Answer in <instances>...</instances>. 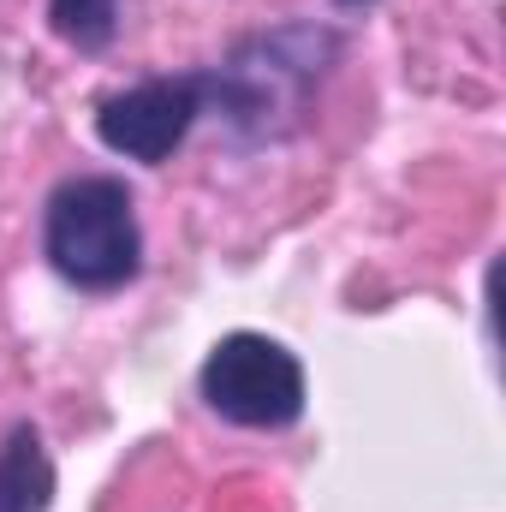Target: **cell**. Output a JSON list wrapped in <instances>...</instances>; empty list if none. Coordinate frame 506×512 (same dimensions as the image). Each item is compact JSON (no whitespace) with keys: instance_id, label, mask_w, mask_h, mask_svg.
I'll use <instances>...</instances> for the list:
<instances>
[{"instance_id":"obj_4","label":"cell","mask_w":506,"mask_h":512,"mask_svg":"<svg viewBox=\"0 0 506 512\" xmlns=\"http://www.w3.org/2000/svg\"><path fill=\"white\" fill-rule=\"evenodd\" d=\"M209 114V78L203 72H179V78H143L131 90H114L96 108V137L143 167L173 161V149L191 137V126Z\"/></svg>"},{"instance_id":"obj_3","label":"cell","mask_w":506,"mask_h":512,"mask_svg":"<svg viewBox=\"0 0 506 512\" xmlns=\"http://www.w3.org/2000/svg\"><path fill=\"white\" fill-rule=\"evenodd\" d=\"M197 393L221 423L292 429L304 417V364L268 334H227L197 370Z\"/></svg>"},{"instance_id":"obj_5","label":"cell","mask_w":506,"mask_h":512,"mask_svg":"<svg viewBox=\"0 0 506 512\" xmlns=\"http://www.w3.org/2000/svg\"><path fill=\"white\" fill-rule=\"evenodd\" d=\"M54 507V465L30 423H12L0 441V512H48Z\"/></svg>"},{"instance_id":"obj_2","label":"cell","mask_w":506,"mask_h":512,"mask_svg":"<svg viewBox=\"0 0 506 512\" xmlns=\"http://www.w3.org/2000/svg\"><path fill=\"white\" fill-rule=\"evenodd\" d=\"M42 256L78 292H120L143 268V227L126 179L72 173L42 203Z\"/></svg>"},{"instance_id":"obj_1","label":"cell","mask_w":506,"mask_h":512,"mask_svg":"<svg viewBox=\"0 0 506 512\" xmlns=\"http://www.w3.org/2000/svg\"><path fill=\"white\" fill-rule=\"evenodd\" d=\"M334 54H340V36L316 30V24H286V30L251 36L221 66H203V78H209V114L227 120V131L245 137V143L286 137L304 120L310 90L322 84V72H328Z\"/></svg>"},{"instance_id":"obj_6","label":"cell","mask_w":506,"mask_h":512,"mask_svg":"<svg viewBox=\"0 0 506 512\" xmlns=\"http://www.w3.org/2000/svg\"><path fill=\"white\" fill-rule=\"evenodd\" d=\"M48 24L66 48L102 54L120 36V0H48Z\"/></svg>"},{"instance_id":"obj_7","label":"cell","mask_w":506,"mask_h":512,"mask_svg":"<svg viewBox=\"0 0 506 512\" xmlns=\"http://www.w3.org/2000/svg\"><path fill=\"white\" fill-rule=\"evenodd\" d=\"M340 6H370V0H340Z\"/></svg>"}]
</instances>
